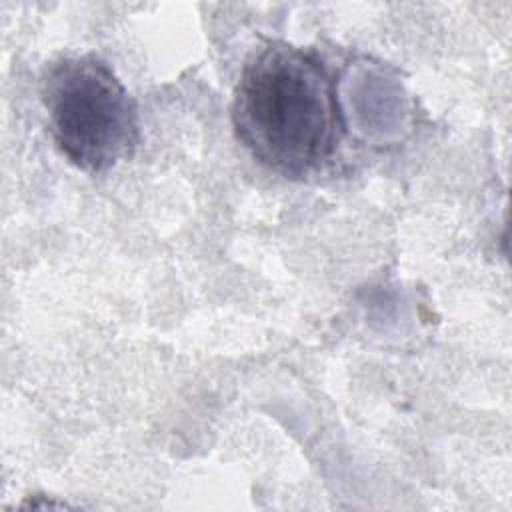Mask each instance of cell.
<instances>
[{"mask_svg":"<svg viewBox=\"0 0 512 512\" xmlns=\"http://www.w3.org/2000/svg\"><path fill=\"white\" fill-rule=\"evenodd\" d=\"M50 134L82 172H104L132 156L138 110L122 80L96 54L52 62L40 82Z\"/></svg>","mask_w":512,"mask_h":512,"instance_id":"cell-2","label":"cell"},{"mask_svg":"<svg viewBox=\"0 0 512 512\" xmlns=\"http://www.w3.org/2000/svg\"><path fill=\"white\" fill-rule=\"evenodd\" d=\"M232 124L260 164L286 178L310 176L344 136L334 76L314 50L270 42L242 68Z\"/></svg>","mask_w":512,"mask_h":512,"instance_id":"cell-1","label":"cell"}]
</instances>
